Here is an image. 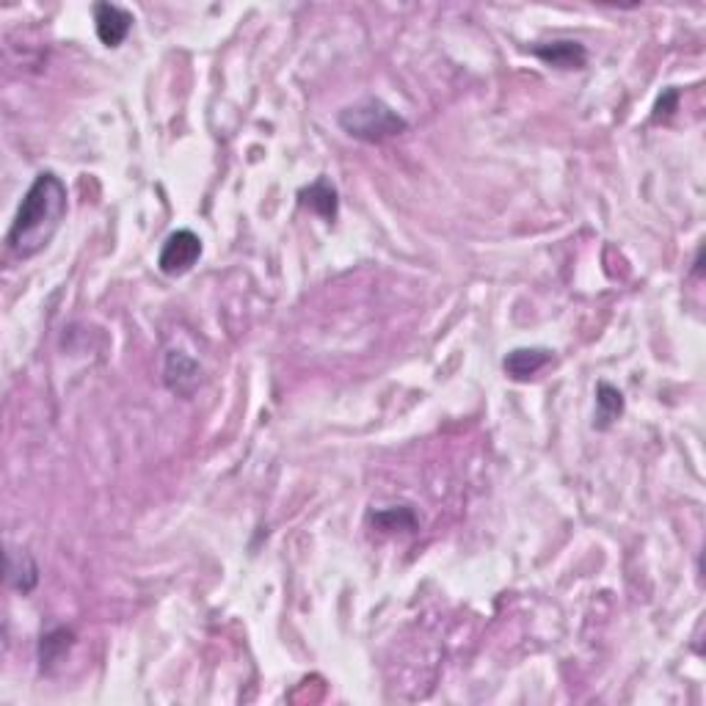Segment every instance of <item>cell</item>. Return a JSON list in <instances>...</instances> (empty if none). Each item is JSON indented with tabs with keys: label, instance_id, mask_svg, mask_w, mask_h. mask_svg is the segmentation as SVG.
Wrapping results in <instances>:
<instances>
[{
	"label": "cell",
	"instance_id": "obj_1",
	"mask_svg": "<svg viewBox=\"0 0 706 706\" xmlns=\"http://www.w3.org/2000/svg\"><path fill=\"white\" fill-rule=\"evenodd\" d=\"M69 196L64 180L53 171L36 174L31 188L25 191L23 202L14 213V221L6 232V249L17 260H31L47 243L56 238L61 221L67 216Z\"/></svg>",
	"mask_w": 706,
	"mask_h": 706
},
{
	"label": "cell",
	"instance_id": "obj_2",
	"mask_svg": "<svg viewBox=\"0 0 706 706\" xmlns=\"http://www.w3.org/2000/svg\"><path fill=\"white\" fill-rule=\"evenodd\" d=\"M337 122L348 136L356 141H367V144H381V141L409 130V122L395 108H389L384 100H376V97H367L362 103L342 108Z\"/></svg>",
	"mask_w": 706,
	"mask_h": 706
},
{
	"label": "cell",
	"instance_id": "obj_3",
	"mask_svg": "<svg viewBox=\"0 0 706 706\" xmlns=\"http://www.w3.org/2000/svg\"><path fill=\"white\" fill-rule=\"evenodd\" d=\"M199 257H202V238L191 229H177L160 249L158 268L166 276H183L194 268Z\"/></svg>",
	"mask_w": 706,
	"mask_h": 706
},
{
	"label": "cell",
	"instance_id": "obj_4",
	"mask_svg": "<svg viewBox=\"0 0 706 706\" xmlns=\"http://www.w3.org/2000/svg\"><path fill=\"white\" fill-rule=\"evenodd\" d=\"M94 28L105 47H119L133 28V14L116 3H94Z\"/></svg>",
	"mask_w": 706,
	"mask_h": 706
},
{
	"label": "cell",
	"instance_id": "obj_5",
	"mask_svg": "<svg viewBox=\"0 0 706 706\" xmlns=\"http://www.w3.org/2000/svg\"><path fill=\"white\" fill-rule=\"evenodd\" d=\"M163 376H166V387L180 398H191L194 389L199 387V365L183 351H171L166 356Z\"/></svg>",
	"mask_w": 706,
	"mask_h": 706
},
{
	"label": "cell",
	"instance_id": "obj_6",
	"mask_svg": "<svg viewBox=\"0 0 706 706\" xmlns=\"http://www.w3.org/2000/svg\"><path fill=\"white\" fill-rule=\"evenodd\" d=\"M530 53L536 58H541L547 67L555 69H582L588 64V50H585L580 42H571V39H558V42L536 45Z\"/></svg>",
	"mask_w": 706,
	"mask_h": 706
},
{
	"label": "cell",
	"instance_id": "obj_7",
	"mask_svg": "<svg viewBox=\"0 0 706 706\" xmlns=\"http://www.w3.org/2000/svg\"><path fill=\"white\" fill-rule=\"evenodd\" d=\"M552 362V351L547 348H513L505 359H502V370L508 373L513 381H530L538 376L544 367Z\"/></svg>",
	"mask_w": 706,
	"mask_h": 706
},
{
	"label": "cell",
	"instance_id": "obj_8",
	"mask_svg": "<svg viewBox=\"0 0 706 706\" xmlns=\"http://www.w3.org/2000/svg\"><path fill=\"white\" fill-rule=\"evenodd\" d=\"M298 199H301V205L307 207V210H312L315 216L326 218V221H334L337 213H340L337 188H334L326 177H320V180H315V183L307 185V188H301Z\"/></svg>",
	"mask_w": 706,
	"mask_h": 706
},
{
	"label": "cell",
	"instance_id": "obj_9",
	"mask_svg": "<svg viewBox=\"0 0 706 706\" xmlns=\"http://www.w3.org/2000/svg\"><path fill=\"white\" fill-rule=\"evenodd\" d=\"M6 580L14 591L31 593L39 585V566L28 552H17L9 549L6 552Z\"/></svg>",
	"mask_w": 706,
	"mask_h": 706
},
{
	"label": "cell",
	"instance_id": "obj_10",
	"mask_svg": "<svg viewBox=\"0 0 706 706\" xmlns=\"http://www.w3.org/2000/svg\"><path fill=\"white\" fill-rule=\"evenodd\" d=\"M75 646V632L67 627H56L50 629L47 635H42V643H39V662L42 668L50 671L53 665L67 657V651Z\"/></svg>",
	"mask_w": 706,
	"mask_h": 706
},
{
	"label": "cell",
	"instance_id": "obj_11",
	"mask_svg": "<svg viewBox=\"0 0 706 706\" xmlns=\"http://www.w3.org/2000/svg\"><path fill=\"white\" fill-rule=\"evenodd\" d=\"M621 414H624V395H621V389H615L613 384H604L602 381L596 387V420H593V425L599 431H607Z\"/></svg>",
	"mask_w": 706,
	"mask_h": 706
},
{
	"label": "cell",
	"instance_id": "obj_12",
	"mask_svg": "<svg viewBox=\"0 0 706 706\" xmlns=\"http://www.w3.org/2000/svg\"><path fill=\"white\" fill-rule=\"evenodd\" d=\"M373 524L384 533H395V530H417V513L411 511L409 505H395V508H384L373 516Z\"/></svg>",
	"mask_w": 706,
	"mask_h": 706
},
{
	"label": "cell",
	"instance_id": "obj_13",
	"mask_svg": "<svg viewBox=\"0 0 706 706\" xmlns=\"http://www.w3.org/2000/svg\"><path fill=\"white\" fill-rule=\"evenodd\" d=\"M676 105H679V92L676 89H668V92L662 94L660 100H657V108H654V119H668V116L676 111Z\"/></svg>",
	"mask_w": 706,
	"mask_h": 706
}]
</instances>
